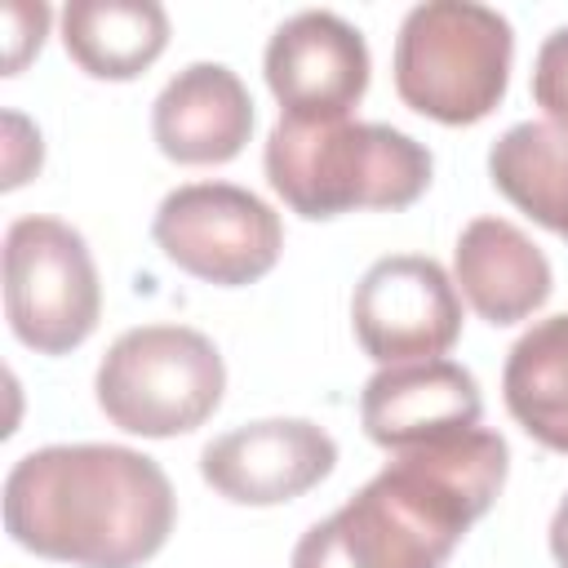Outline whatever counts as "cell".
I'll return each mask as SVG.
<instances>
[{"mask_svg": "<svg viewBox=\"0 0 568 568\" xmlns=\"http://www.w3.org/2000/svg\"><path fill=\"white\" fill-rule=\"evenodd\" d=\"M506 466V439L484 426L399 448L342 510L302 532L293 568H444L497 501Z\"/></svg>", "mask_w": 568, "mask_h": 568, "instance_id": "6da1fadb", "label": "cell"}, {"mask_svg": "<svg viewBox=\"0 0 568 568\" xmlns=\"http://www.w3.org/2000/svg\"><path fill=\"white\" fill-rule=\"evenodd\" d=\"M169 475L124 444H49L4 475L9 537L71 568H138L173 532Z\"/></svg>", "mask_w": 568, "mask_h": 568, "instance_id": "7a4b0ae2", "label": "cell"}, {"mask_svg": "<svg viewBox=\"0 0 568 568\" xmlns=\"http://www.w3.org/2000/svg\"><path fill=\"white\" fill-rule=\"evenodd\" d=\"M430 151L359 120H288L266 138V182L302 217H342L355 209H408L430 186Z\"/></svg>", "mask_w": 568, "mask_h": 568, "instance_id": "3957f363", "label": "cell"}, {"mask_svg": "<svg viewBox=\"0 0 568 568\" xmlns=\"http://www.w3.org/2000/svg\"><path fill=\"white\" fill-rule=\"evenodd\" d=\"M510 22L475 0L413 4L395 36V93L439 124H475L506 98Z\"/></svg>", "mask_w": 568, "mask_h": 568, "instance_id": "277c9868", "label": "cell"}, {"mask_svg": "<svg viewBox=\"0 0 568 568\" xmlns=\"http://www.w3.org/2000/svg\"><path fill=\"white\" fill-rule=\"evenodd\" d=\"M93 390L111 426L173 439L213 417L226 390V364L200 328L142 324L106 346Z\"/></svg>", "mask_w": 568, "mask_h": 568, "instance_id": "5b68a950", "label": "cell"}, {"mask_svg": "<svg viewBox=\"0 0 568 568\" xmlns=\"http://www.w3.org/2000/svg\"><path fill=\"white\" fill-rule=\"evenodd\" d=\"M4 315L36 355H67L89 342L102 315V284L75 226L31 213L4 231Z\"/></svg>", "mask_w": 568, "mask_h": 568, "instance_id": "8992f818", "label": "cell"}, {"mask_svg": "<svg viewBox=\"0 0 568 568\" xmlns=\"http://www.w3.org/2000/svg\"><path fill=\"white\" fill-rule=\"evenodd\" d=\"M151 235L178 271L222 288L262 280L284 248L280 213L231 182H186L169 191Z\"/></svg>", "mask_w": 568, "mask_h": 568, "instance_id": "52a82bcc", "label": "cell"}, {"mask_svg": "<svg viewBox=\"0 0 568 568\" xmlns=\"http://www.w3.org/2000/svg\"><path fill=\"white\" fill-rule=\"evenodd\" d=\"M351 324L382 368L413 359H444L462 337V297L435 257H377L351 297Z\"/></svg>", "mask_w": 568, "mask_h": 568, "instance_id": "ba28073f", "label": "cell"}, {"mask_svg": "<svg viewBox=\"0 0 568 568\" xmlns=\"http://www.w3.org/2000/svg\"><path fill=\"white\" fill-rule=\"evenodd\" d=\"M337 466V444L306 417H266L204 444V484L235 506H280L311 493Z\"/></svg>", "mask_w": 568, "mask_h": 568, "instance_id": "9c48e42d", "label": "cell"}, {"mask_svg": "<svg viewBox=\"0 0 568 568\" xmlns=\"http://www.w3.org/2000/svg\"><path fill=\"white\" fill-rule=\"evenodd\" d=\"M266 84L288 120H351L368 89V44L346 18L302 9L266 44Z\"/></svg>", "mask_w": 568, "mask_h": 568, "instance_id": "30bf717a", "label": "cell"}, {"mask_svg": "<svg viewBox=\"0 0 568 568\" xmlns=\"http://www.w3.org/2000/svg\"><path fill=\"white\" fill-rule=\"evenodd\" d=\"M479 382L453 359L386 364L364 382L359 395L364 435L390 453L470 430L479 426Z\"/></svg>", "mask_w": 568, "mask_h": 568, "instance_id": "8fae6325", "label": "cell"}, {"mask_svg": "<svg viewBox=\"0 0 568 568\" xmlns=\"http://www.w3.org/2000/svg\"><path fill=\"white\" fill-rule=\"evenodd\" d=\"M151 133L178 164H226L253 133V98L231 67L191 62L160 89Z\"/></svg>", "mask_w": 568, "mask_h": 568, "instance_id": "7c38bea8", "label": "cell"}, {"mask_svg": "<svg viewBox=\"0 0 568 568\" xmlns=\"http://www.w3.org/2000/svg\"><path fill=\"white\" fill-rule=\"evenodd\" d=\"M453 275L488 324H519L546 306L555 275L546 253L506 217H475L453 248Z\"/></svg>", "mask_w": 568, "mask_h": 568, "instance_id": "4fadbf2b", "label": "cell"}, {"mask_svg": "<svg viewBox=\"0 0 568 568\" xmlns=\"http://www.w3.org/2000/svg\"><path fill=\"white\" fill-rule=\"evenodd\" d=\"M62 44L93 80H133L169 44V13L155 0H71Z\"/></svg>", "mask_w": 568, "mask_h": 568, "instance_id": "5bb4252c", "label": "cell"}, {"mask_svg": "<svg viewBox=\"0 0 568 568\" xmlns=\"http://www.w3.org/2000/svg\"><path fill=\"white\" fill-rule=\"evenodd\" d=\"M501 395L510 417L546 448L568 453V311L537 320L506 355Z\"/></svg>", "mask_w": 568, "mask_h": 568, "instance_id": "9a60e30c", "label": "cell"}, {"mask_svg": "<svg viewBox=\"0 0 568 568\" xmlns=\"http://www.w3.org/2000/svg\"><path fill=\"white\" fill-rule=\"evenodd\" d=\"M488 178L519 213L568 235V129L550 120L510 124L488 151Z\"/></svg>", "mask_w": 568, "mask_h": 568, "instance_id": "2e32d148", "label": "cell"}, {"mask_svg": "<svg viewBox=\"0 0 568 568\" xmlns=\"http://www.w3.org/2000/svg\"><path fill=\"white\" fill-rule=\"evenodd\" d=\"M532 102L550 115V124L568 129V27L550 31L532 62Z\"/></svg>", "mask_w": 568, "mask_h": 568, "instance_id": "e0dca14e", "label": "cell"}, {"mask_svg": "<svg viewBox=\"0 0 568 568\" xmlns=\"http://www.w3.org/2000/svg\"><path fill=\"white\" fill-rule=\"evenodd\" d=\"M4 75H18L22 67H27V58L31 53H40V44H44V31H49V4H22V0H13L9 9H4Z\"/></svg>", "mask_w": 568, "mask_h": 568, "instance_id": "ac0fdd59", "label": "cell"}, {"mask_svg": "<svg viewBox=\"0 0 568 568\" xmlns=\"http://www.w3.org/2000/svg\"><path fill=\"white\" fill-rule=\"evenodd\" d=\"M4 191H13V186H22L36 169H40V155H44V146H40V129H31L27 124V115H18V111H4Z\"/></svg>", "mask_w": 568, "mask_h": 568, "instance_id": "d6986e66", "label": "cell"}, {"mask_svg": "<svg viewBox=\"0 0 568 568\" xmlns=\"http://www.w3.org/2000/svg\"><path fill=\"white\" fill-rule=\"evenodd\" d=\"M550 555L559 568H568V497L555 506V519H550Z\"/></svg>", "mask_w": 568, "mask_h": 568, "instance_id": "ffe728a7", "label": "cell"}, {"mask_svg": "<svg viewBox=\"0 0 568 568\" xmlns=\"http://www.w3.org/2000/svg\"><path fill=\"white\" fill-rule=\"evenodd\" d=\"M564 240H568V235H564Z\"/></svg>", "mask_w": 568, "mask_h": 568, "instance_id": "44dd1931", "label": "cell"}]
</instances>
